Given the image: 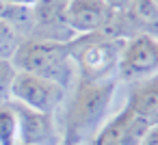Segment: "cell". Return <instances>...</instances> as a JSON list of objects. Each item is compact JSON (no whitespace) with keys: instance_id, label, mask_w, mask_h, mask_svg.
Returning <instances> with one entry per match:
<instances>
[{"instance_id":"cell-1","label":"cell","mask_w":158,"mask_h":145,"mask_svg":"<svg viewBox=\"0 0 158 145\" xmlns=\"http://www.w3.org/2000/svg\"><path fill=\"white\" fill-rule=\"evenodd\" d=\"M117 91V80H76V91L65 117V145H89L95 132L108 119V110Z\"/></svg>"},{"instance_id":"cell-2","label":"cell","mask_w":158,"mask_h":145,"mask_svg":"<svg viewBox=\"0 0 158 145\" xmlns=\"http://www.w3.org/2000/svg\"><path fill=\"white\" fill-rule=\"evenodd\" d=\"M11 63L18 72H26L46 80H52L67 89L76 78V65L72 59V41H50L28 37L22 39Z\"/></svg>"},{"instance_id":"cell-3","label":"cell","mask_w":158,"mask_h":145,"mask_svg":"<svg viewBox=\"0 0 158 145\" xmlns=\"http://www.w3.org/2000/svg\"><path fill=\"white\" fill-rule=\"evenodd\" d=\"M126 39H115L104 33L78 35L72 39V59L76 65V80H108L117 72L119 54Z\"/></svg>"},{"instance_id":"cell-4","label":"cell","mask_w":158,"mask_h":145,"mask_svg":"<svg viewBox=\"0 0 158 145\" xmlns=\"http://www.w3.org/2000/svg\"><path fill=\"white\" fill-rule=\"evenodd\" d=\"M158 74V39L149 33L130 35L123 41L117 76L128 82H136Z\"/></svg>"},{"instance_id":"cell-5","label":"cell","mask_w":158,"mask_h":145,"mask_svg":"<svg viewBox=\"0 0 158 145\" xmlns=\"http://www.w3.org/2000/svg\"><path fill=\"white\" fill-rule=\"evenodd\" d=\"M65 91L67 89H63L52 80L26 74V72H18L11 85V102H18L22 106H28L46 115H54V110L65 100Z\"/></svg>"},{"instance_id":"cell-6","label":"cell","mask_w":158,"mask_h":145,"mask_svg":"<svg viewBox=\"0 0 158 145\" xmlns=\"http://www.w3.org/2000/svg\"><path fill=\"white\" fill-rule=\"evenodd\" d=\"M115 18V11L104 0H67L63 20L67 28L78 35H91V33H104L110 28Z\"/></svg>"},{"instance_id":"cell-7","label":"cell","mask_w":158,"mask_h":145,"mask_svg":"<svg viewBox=\"0 0 158 145\" xmlns=\"http://www.w3.org/2000/svg\"><path fill=\"white\" fill-rule=\"evenodd\" d=\"M147 128V121H143L128 106H123L115 117L104 121V126L89 141V145H141Z\"/></svg>"},{"instance_id":"cell-8","label":"cell","mask_w":158,"mask_h":145,"mask_svg":"<svg viewBox=\"0 0 158 145\" xmlns=\"http://www.w3.org/2000/svg\"><path fill=\"white\" fill-rule=\"evenodd\" d=\"M18 115V143L20 145H61L63 134L54 123V115H46L13 102Z\"/></svg>"},{"instance_id":"cell-9","label":"cell","mask_w":158,"mask_h":145,"mask_svg":"<svg viewBox=\"0 0 158 145\" xmlns=\"http://www.w3.org/2000/svg\"><path fill=\"white\" fill-rule=\"evenodd\" d=\"M126 106L134 110L149 126H156L158 123V74L132 82Z\"/></svg>"},{"instance_id":"cell-10","label":"cell","mask_w":158,"mask_h":145,"mask_svg":"<svg viewBox=\"0 0 158 145\" xmlns=\"http://www.w3.org/2000/svg\"><path fill=\"white\" fill-rule=\"evenodd\" d=\"M0 145H20L18 143V115L13 102L0 104Z\"/></svg>"},{"instance_id":"cell-11","label":"cell","mask_w":158,"mask_h":145,"mask_svg":"<svg viewBox=\"0 0 158 145\" xmlns=\"http://www.w3.org/2000/svg\"><path fill=\"white\" fill-rule=\"evenodd\" d=\"M128 13L134 20V24L158 26V2L156 0H132L128 7Z\"/></svg>"},{"instance_id":"cell-12","label":"cell","mask_w":158,"mask_h":145,"mask_svg":"<svg viewBox=\"0 0 158 145\" xmlns=\"http://www.w3.org/2000/svg\"><path fill=\"white\" fill-rule=\"evenodd\" d=\"M20 44H22L20 33L7 20L0 18V59H11Z\"/></svg>"},{"instance_id":"cell-13","label":"cell","mask_w":158,"mask_h":145,"mask_svg":"<svg viewBox=\"0 0 158 145\" xmlns=\"http://www.w3.org/2000/svg\"><path fill=\"white\" fill-rule=\"evenodd\" d=\"M18 69L11 63V59H0V104L11 102V85Z\"/></svg>"},{"instance_id":"cell-14","label":"cell","mask_w":158,"mask_h":145,"mask_svg":"<svg viewBox=\"0 0 158 145\" xmlns=\"http://www.w3.org/2000/svg\"><path fill=\"white\" fill-rule=\"evenodd\" d=\"M141 145H158V123L147 128V132H145V136H143Z\"/></svg>"},{"instance_id":"cell-15","label":"cell","mask_w":158,"mask_h":145,"mask_svg":"<svg viewBox=\"0 0 158 145\" xmlns=\"http://www.w3.org/2000/svg\"><path fill=\"white\" fill-rule=\"evenodd\" d=\"M9 5H15V7H24V9H33L39 0H7Z\"/></svg>"},{"instance_id":"cell-16","label":"cell","mask_w":158,"mask_h":145,"mask_svg":"<svg viewBox=\"0 0 158 145\" xmlns=\"http://www.w3.org/2000/svg\"><path fill=\"white\" fill-rule=\"evenodd\" d=\"M61 145H65V143H61Z\"/></svg>"},{"instance_id":"cell-17","label":"cell","mask_w":158,"mask_h":145,"mask_svg":"<svg viewBox=\"0 0 158 145\" xmlns=\"http://www.w3.org/2000/svg\"><path fill=\"white\" fill-rule=\"evenodd\" d=\"M156 2H158V0H156Z\"/></svg>"}]
</instances>
